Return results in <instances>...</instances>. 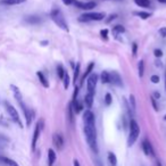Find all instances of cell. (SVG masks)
<instances>
[{
  "instance_id": "1",
  "label": "cell",
  "mask_w": 166,
  "mask_h": 166,
  "mask_svg": "<svg viewBox=\"0 0 166 166\" xmlns=\"http://www.w3.org/2000/svg\"><path fill=\"white\" fill-rule=\"evenodd\" d=\"M84 121V134L87 138V142L90 148L97 153L98 146H97V131H96V121H95V114L91 110H85L83 115Z\"/></svg>"
},
{
  "instance_id": "2",
  "label": "cell",
  "mask_w": 166,
  "mask_h": 166,
  "mask_svg": "<svg viewBox=\"0 0 166 166\" xmlns=\"http://www.w3.org/2000/svg\"><path fill=\"white\" fill-rule=\"evenodd\" d=\"M10 89H12V91H13L14 97H15L16 101L18 102L19 107L22 108L23 113H24V116H25V120H26V125H27V126H30V125H31V123H32L34 113H33L32 110H31V109L29 108L25 104H24V101H23V97H22V93H21V91H19L18 88H17L16 85L12 84V85H10Z\"/></svg>"
},
{
  "instance_id": "3",
  "label": "cell",
  "mask_w": 166,
  "mask_h": 166,
  "mask_svg": "<svg viewBox=\"0 0 166 166\" xmlns=\"http://www.w3.org/2000/svg\"><path fill=\"white\" fill-rule=\"evenodd\" d=\"M50 17H51V19L54 21V23H55L58 27H60L63 31L68 32V25H67V23H66V19H65L64 15H63V13H62L59 9L54 8L50 13Z\"/></svg>"
},
{
  "instance_id": "4",
  "label": "cell",
  "mask_w": 166,
  "mask_h": 166,
  "mask_svg": "<svg viewBox=\"0 0 166 166\" xmlns=\"http://www.w3.org/2000/svg\"><path fill=\"white\" fill-rule=\"evenodd\" d=\"M140 134V128L138 125V123L134 121V120H131L130 121V133H129V138H128V146L131 147L133 146L134 142L137 141L138 137Z\"/></svg>"
},
{
  "instance_id": "5",
  "label": "cell",
  "mask_w": 166,
  "mask_h": 166,
  "mask_svg": "<svg viewBox=\"0 0 166 166\" xmlns=\"http://www.w3.org/2000/svg\"><path fill=\"white\" fill-rule=\"evenodd\" d=\"M4 105H5V108H6L7 113H8L9 116L12 117V120H13V121L15 122V123H16V124H17L21 129L23 128V123H22V121H21V117H19L16 108L14 107L10 102H8V101H5L4 102Z\"/></svg>"
},
{
  "instance_id": "6",
  "label": "cell",
  "mask_w": 166,
  "mask_h": 166,
  "mask_svg": "<svg viewBox=\"0 0 166 166\" xmlns=\"http://www.w3.org/2000/svg\"><path fill=\"white\" fill-rule=\"evenodd\" d=\"M106 17L105 13H87L79 17V22H91V21H102Z\"/></svg>"
},
{
  "instance_id": "7",
  "label": "cell",
  "mask_w": 166,
  "mask_h": 166,
  "mask_svg": "<svg viewBox=\"0 0 166 166\" xmlns=\"http://www.w3.org/2000/svg\"><path fill=\"white\" fill-rule=\"evenodd\" d=\"M97 82H98V75L96 73H91L88 76V81H87V89H88V93H91L95 96L96 92Z\"/></svg>"
},
{
  "instance_id": "8",
  "label": "cell",
  "mask_w": 166,
  "mask_h": 166,
  "mask_svg": "<svg viewBox=\"0 0 166 166\" xmlns=\"http://www.w3.org/2000/svg\"><path fill=\"white\" fill-rule=\"evenodd\" d=\"M42 124H43V122L39 121L38 123H37V125H35V129H34V133H33V138H32V150L33 151H34L35 148H37V143H38L39 137H40V132H41V130L43 128Z\"/></svg>"
},
{
  "instance_id": "9",
  "label": "cell",
  "mask_w": 166,
  "mask_h": 166,
  "mask_svg": "<svg viewBox=\"0 0 166 166\" xmlns=\"http://www.w3.org/2000/svg\"><path fill=\"white\" fill-rule=\"evenodd\" d=\"M74 6H76L77 8L80 9H83V10H90L92 8H95L97 6V4L95 1H88V2H82V1H75L74 2Z\"/></svg>"
},
{
  "instance_id": "10",
  "label": "cell",
  "mask_w": 166,
  "mask_h": 166,
  "mask_svg": "<svg viewBox=\"0 0 166 166\" xmlns=\"http://www.w3.org/2000/svg\"><path fill=\"white\" fill-rule=\"evenodd\" d=\"M52 142H54V146L57 148L58 150H62L64 148V139L62 137V134L55 133L52 135Z\"/></svg>"
},
{
  "instance_id": "11",
  "label": "cell",
  "mask_w": 166,
  "mask_h": 166,
  "mask_svg": "<svg viewBox=\"0 0 166 166\" xmlns=\"http://www.w3.org/2000/svg\"><path fill=\"white\" fill-rule=\"evenodd\" d=\"M109 77H110V83H113L114 85H116V87H122V85H123L122 77L117 72H112V73H109Z\"/></svg>"
},
{
  "instance_id": "12",
  "label": "cell",
  "mask_w": 166,
  "mask_h": 166,
  "mask_svg": "<svg viewBox=\"0 0 166 166\" xmlns=\"http://www.w3.org/2000/svg\"><path fill=\"white\" fill-rule=\"evenodd\" d=\"M142 149H143V153L146 154L147 156H151L154 157L155 156V153H154V149L151 143L148 140H143L142 141Z\"/></svg>"
},
{
  "instance_id": "13",
  "label": "cell",
  "mask_w": 166,
  "mask_h": 166,
  "mask_svg": "<svg viewBox=\"0 0 166 166\" xmlns=\"http://www.w3.org/2000/svg\"><path fill=\"white\" fill-rule=\"evenodd\" d=\"M56 159H57L56 153L54 151V149H49V150H48V165L52 166L55 164Z\"/></svg>"
},
{
  "instance_id": "14",
  "label": "cell",
  "mask_w": 166,
  "mask_h": 166,
  "mask_svg": "<svg viewBox=\"0 0 166 166\" xmlns=\"http://www.w3.org/2000/svg\"><path fill=\"white\" fill-rule=\"evenodd\" d=\"M72 108H73V112L75 113V114H79V113H81V110H82V105L79 102V100L77 99H73L72 100Z\"/></svg>"
},
{
  "instance_id": "15",
  "label": "cell",
  "mask_w": 166,
  "mask_h": 166,
  "mask_svg": "<svg viewBox=\"0 0 166 166\" xmlns=\"http://www.w3.org/2000/svg\"><path fill=\"white\" fill-rule=\"evenodd\" d=\"M0 162L4 163V164L7 166H19L15 160L10 159V158H8V157H5V156H1V155H0Z\"/></svg>"
},
{
  "instance_id": "16",
  "label": "cell",
  "mask_w": 166,
  "mask_h": 166,
  "mask_svg": "<svg viewBox=\"0 0 166 166\" xmlns=\"http://www.w3.org/2000/svg\"><path fill=\"white\" fill-rule=\"evenodd\" d=\"M26 0H1L0 5H6V6H14V5H19L25 2Z\"/></svg>"
},
{
  "instance_id": "17",
  "label": "cell",
  "mask_w": 166,
  "mask_h": 166,
  "mask_svg": "<svg viewBox=\"0 0 166 166\" xmlns=\"http://www.w3.org/2000/svg\"><path fill=\"white\" fill-rule=\"evenodd\" d=\"M37 75H38L39 77V81H40V83L45 87V88H49V82H48V80H47V77L45 76V74L42 73V72H37Z\"/></svg>"
},
{
  "instance_id": "18",
  "label": "cell",
  "mask_w": 166,
  "mask_h": 166,
  "mask_svg": "<svg viewBox=\"0 0 166 166\" xmlns=\"http://www.w3.org/2000/svg\"><path fill=\"white\" fill-rule=\"evenodd\" d=\"M26 23H29V24H39V23H41V18L39 17V16H26L25 18H24Z\"/></svg>"
},
{
  "instance_id": "19",
  "label": "cell",
  "mask_w": 166,
  "mask_h": 166,
  "mask_svg": "<svg viewBox=\"0 0 166 166\" xmlns=\"http://www.w3.org/2000/svg\"><path fill=\"white\" fill-rule=\"evenodd\" d=\"M93 95H91V93H87L85 97H84V104H85V106L88 107V108H91L92 107V104H93Z\"/></svg>"
},
{
  "instance_id": "20",
  "label": "cell",
  "mask_w": 166,
  "mask_h": 166,
  "mask_svg": "<svg viewBox=\"0 0 166 166\" xmlns=\"http://www.w3.org/2000/svg\"><path fill=\"white\" fill-rule=\"evenodd\" d=\"M93 66H95V63H90L89 65H88V68H87V71L84 72V74H83V77L82 80H81V84H82L83 82H84V80H85V77H88L91 74V72H92V70H93Z\"/></svg>"
},
{
  "instance_id": "21",
  "label": "cell",
  "mask_w": 166,
  "mask_h": 166,
  "mask_svg": "<svg viewBox=\"0 0 166 166\" xmlns=\"http://www.w3.org/2000/svg\"><path fill=\"white\" fill-rule=\"evenodd\" d=\"M108 163L110 166H116L117 165V158H116V155L112 151L108 153Z\"/></svg>"
},
{
  "instance_id": "22",
  "label": "cell",
  "mask_w": 166,
  "mask_h": 166,
  "mask_svg": "<svg viewBox=\"0 0 166 166\" xmlns=\"http://www.w3.org/2000/svg\"><path fill=\"white\" fill-rule=\"evenodd\" d=\"M100 80L104 84H107V83H110V77H109V73L107 71H104L100 75Z\"/></svg>"
},
{
  "instance_id": "23",
  "label": "cell",
  "mask_w": 166,
  "mask_h": 166,
  "mask_svg": "<svg viewBox=\"0 0 166 166\" xmlns=\"http://www.w3.org/2000/svg\"><path fill=\"white\" fill-rule=\"evenodd\" d=\"M135 5L139 7H143V8H147L150 6V0H134Z\"/></svg>"
},
{
  "instance_id": "24",
  "label": "cell",
  "mask_w": 166,
  "mask_h": 166,
  "mask_svg": "<svg viewBox=\"0 0 166 166\" xmlns=\"http://www.w3.org/2000/svg\"><path fill=\"white\" fill-rule=\"evenodd\" d=\"M113 34L114 35H117V34H122V33L125 31V29H124V26L122 25H115L114 27H113Z\"/></svg>"
},
{
  "instance_id": "25",
  "label": "cell",
  "mask_w": 166,
  "mask_h": 166,
  "mask_svg": "<svg viewBox=\"0 0 166 166\" xmlns=\"http://www.w3.org/2000/svg\"><path fill=\"white\" fill-rule=\"evenodd\" d=\"M134 15L139 16V17H140V18H142V19H147V18H149V17L151 16V14L148 13V12H135V13H134Z\"/></svg>"
},
{
  "instance_id": "26",
  "label": "cell",
  "mask_w": 166,
  "mask_h": 166,
  "mask_svg": "<svg viewBox=\"0 0 166 166\" xmlns=\"http://www.w3.org/2000/svg\"><path fill=\"white\" fill-rule=\"evenodd\" d=\"M80 67H81V65H80V63H77L76 67H75V70H74V76H73V82H74L75 85H76V81H77V77H79V74H80Z\"/></svg>"
},
{
  "instance_id": "27",
  "label": "cell",
  "mask_w": 166,
  "mask_h": 166,
  "mask_svg": "<svg viewBox=\"0 0 166 166\" xmlns=\"http://www.w3.org/2000/svg\"><path fill=\"white\" fill-rule=\"evenodd\" d=\"M57 74H58V77H59L60 80H63V77H64V75H65V70L62 64H59L57 66Z\"/></svg>"
},
{
  "instance_id": "28",
  "label": "cell",
  "mask_w": 166,
  "mask_h": 166,
  "mask_svg": "<svg viewBox=\"0 0 166 166\" xmlns=\"http://www.w3.org/2000/svg\"><path fill=\"white\" fill-rule=\"evenodd\" d=\"M138 70H139V76L142 77L143 76V73H145V63H143V60H140V62H139Z\"/></svg>"
},
{
  "instance_id": "29",
  "label": "cell",
  "mask_w": 166,
  "mask_h": 166,
  "mask_svg": "<svg viewBox=\"0 0 166 166\" xmlns=\"http://www.w3.org/2000/svg\"><path fill=\"white\" fill-rule=\"evenodd\" d=\"M67 113H68V120H70L71 124H73V122H74V117H73V108H72V105L70 104V106H68V108H67Z\"/></svg>"
},
{
  "instance_id": "30",
  "label": "cell",
  "mask_w": 166,
  "mask_h": 166,
  "mask_svg": "<svg viewBox=\"0 0 166 166\" xmlns=\"http://www.w3.org/2000/svg\"><path fill=\"white\" fill-rule=\"evenodd\" d=\"M63 83H64V88L67 89L70 85V76H68V73H66V72H65V75L63 77Z\"/></svg>"
},
{
  "instance_id": "31",
  "label": "cell",
  "mask_w": 166,
  "mask_h": 166,
  "mask_svg": "<svg viewBox=\"0 0 166 166\" xmlns=\"http://www.w3.org/2000/svg\"><path fill=\"white\" fill-rule=\"evenodd\" d=\"M112 102H113L112 95H110V93H106V96H105V104H106L107 106H110V105H112Z\"/></svg>"
},
{
  "instance_id": "32",
  "label": "cell",
  "mask_w": 166,
  "mask_h": 166,
  "mask_svg": "<svg viewBox=\"0 0 166 166\" xmlns=\"http://www.w3.org/2000/svg\"><path fill=\"white\" fill-rule=\"evenodd\" d=\"M100 35H101V38L105 41H107L108 40V30L107 29H102L101 31H100Z\"/></svg>"
},
{
  "instance_id": "33",
  "label": "cell",
  "mask_w": 166,
  "mask_h": 166,
  "mask_svg": "<svg viewBox=\"0 0 166 166\" xmlns=\"http://www.w3.org/2000/svg\"><path fill=\"white\" fill-rule=\"evenodd\" d=\"M150 81L155 84H157V83H159V76L158 75H153V76L150 77Z\"/></svg>"
},
{
  "instance_id": "34",
  "label": "cell",
  "mask_w": 166,
  "mask_h": 166,
  "mask_svg": "<svg viewBox=\"0 0 166 166\" xmlns=\"http://www.w3.org/2000/svg\"><path fill=\"white\" fill-rule=\"evenodd\" d=\"M130 102H131V107H132V109H135V99H134V96L133 95H131L130 96Z\"/></svg>"
},
{
  "instance_id": "35",
  "label": "cell",
  "mask_w": 166,
  "mask_h": 166,
  "mask_svg": "<svg viewBox=\"0 0 166 166\" xmlns=\"http://www.w3.org/2000/svg\"><path fill=\"white\" fill-rule=\"evenodd\" d=\"M117 17V15L116 14H112V15H109L108 18H106V23H110L112 21H114V19Z\"/></svg>"
},
{
  "instance_id": "36",
  "label": "cell",
  "mask_w": 166,
  "mask_h": 166,
  "mask_svg": "<svg viewBox=\"0 0 166 166\" xmlns=\"http://www.w3.org/2000/svg\"><path fill=\"white\" fill-rule=\"evenodd\" d=\"M154 54H155V56H156L157 58H160L162 56H163V51L160 50V49H155Z\"/></svg>"
},
{
  "instance_id": "37",
  "label": "cell",
  "mask_w": 166,
  "mask_h": 166,
  "mask_svg": "<svg viewBox=\"0 0 166 166\" xmlns=\"http://www.w3.org/2000/svg\"><path fill=\"white\" fill-rule=\"evenodd\" d=\"M76 0H63V4L66 5V6H71V5H74Z\"/></svg>"
},
{
  "instance_id": "38",
  "label": "cell",
  "mask_w": 166,
  "mask_h": 166,
  "mask_svg": "<svg viewBox=\"0 0 166 166\" xmlns=\"http://www.w3.org/2000/svg\"><path fill=\"white\" fill-rule=\"evenodd\" d=\"M158 32H159V34L163 38H166V27H160Z\"/></svg>"
},
{
  "instance_id": "39",
  "label": "cell",
  "mask_w": 166,
  "mask_h": 166,
  "mask_svg": "<svg viewBox=\"0 0 166 166\" xmlns=\"http://www.w3.org/2000/svg\"><path fill=\"white\" fill-rule=\"evenodd\" d=\"M137 51H138V45L134 42L132 45V54H133V56H137Z\"/></svg>"
},
{
  "instance_id": "40",
  "label": "cell",
  "mask_w": 166,
  "mask_h": 166,
  "mask_svg": "<svg viewBox=\"0 0 166 166\" xmlns=\"http://www.w3.org/2000/svg\"><path fill=\"white\" fill-rule=\"evenodd\" d=\"M8 141H9V139H8L7 137H5L4 134L0 133V143H1V142H8Z\"/></svg>"
},
{
  "instance_id": "41",
  "label": "cell",
  "mask_w": 166,
  "mask_h": 166,
  "mask_svg": "<svg viewBox=\"0 0 166 166\" xmlns=\"http://www.w3.org/2000/svg\"><path fill=\"white\" fill-rule=\"evenodd\" d=\"M150 100H151V104H153V106H154V109L157 112V110H158V106H157V104H156V99H155V98L153 97Z\"/></svg>"
},
{
  "instance_id": "42",
  "label": "cell",
  "mask_w": 166,
  "mask_h": 166,
  "mask_svg": "<svg viewBox=\"0 0 166 166\" xmlns=\"http://www.w3.org/2000/svg\"><path fill=\"white\" fill-rule=\"evenodd\" d=\"M73 165H74V166H81V165H80V163H79V160H77V159H74V160H73Z\"/></svg>"
},
{
  "instance_id": "43",
  "label": "cell",
  "mask_w": 166,
  "mask_h": 166,
  "mask_svg": "<svg viewBox=\"0 0 166 166\" xmlns=\"http://www.w3.org/2000/svg\"><path fill=\"white\" fill-rule=\"evenodd\" d=\"M156 66H157V67H162V62L157 60V62H156Z\"/></svg>"
},
{
  "instance_id": "44",
  "label": "cell",
  "mask_w": 166,
  "mask_h": 166,
  "mask_svg": "<svg viewBox=\"0 0 166 166\" xmlns=\"http://www.w3.org/2000/svg\"><path fill=\"white\" fill-rule=\"evenodd\" d=\"M154 96H155V99H156V98H160V95L158 93V92H155Z\"/></svg>"
},
{
  "instance_id": "45",
  "label": "cell",
  "mask_w": 166,
  "mask_h": 166,
  "mask_svg": "<svg viewBox=\"0 0 166 166\" xmlns=\"http://www.w3.org/2000/svg\"><path fill=\"white\" fill-rule=\"evenodd\" d=\"M156 166H162V163H160L159 160H157V162H156Z\"/></svg>"
},
{
  "instance_id": "46",
  "label": "cell",
  "mask_w": 166,
  "mask_h": 166,
  "mask_svg": "<svg viewBox=\"0 0 166 166\" xmlns=\"http://www.w3.org/2000/svg\"><path fill=\"white\" fill-rule=\"evenodd\" d=\"M47 43H48V41H42V42H41V45L42 46H46Z\"/></svg>"
},
{
  "instance_id": "47",
  "label": "cell",
  "mask_w": 166,
  "mask_h": 166,
  "mask_svg": "<svg viewBox=\"0 0 166 166\" xmlns=\"http://www.w3.org/2000/svg\"><path fill=\"white\" fill-rule=\"evenodd\" d=\"M159 2H162V4H166V0H158Z\"/></svg>"
},
{
  "instance_id": "48",
  "label": "cell",
  "mask_w": 166,
  "mask_h": 166,
  "mask_svg": "<svg viewBox=\"0 0 166 166\" xmlns=\"http://www.w3.org/2000/svg\"><path fill=\"white\" fill-rule=\"evenodd\" d=\"M165 90H166V72H165Z\"/></svg>"
},
{
  "instance_id": "49",
  "label": "cell",
  "mask_w": 166,
  "mask_h": 166,
  "mask_svg": "<svg viewBox=\"0 0 166 166\" xmlns=\"http://www.w3.org/2000/svg\"><path fill=\"white\" fill-rule=\"evenodd\" d=\"M0 124H4V125H6V123H4V122H1V121H0Z\"/></svg>"
},
{
  "instance_id": "50",
  "label": "cell",
  "mask_w": 166,
  "mask_h": 166,
  "mask_svg": "<svg viewBox=\"0 0 166 166\" xmlns=\"http://www.w3.org/2000/svg\"><path fill=\"white\" fill-rule=\"evenodd\" d=\"M2 148H4V146H2L1 143H0V149H2Z\"/></svg>"
},
{
  "instance_id": "51",
  "label": "cell",
  "mask_w": 166,
  "mask_h": 166,
  "mask_svg": "<svg viewBox=\"0 0 166 166\" xmlns=\"http://www.w3.org/2000/svg\"><path fill=\"white\" fill-rule=\"evenodd\" d=\"M164 120H165V121H166V115H165V117H164Z\"/></svg>"
}]
</instances>
